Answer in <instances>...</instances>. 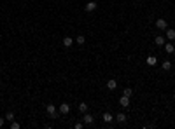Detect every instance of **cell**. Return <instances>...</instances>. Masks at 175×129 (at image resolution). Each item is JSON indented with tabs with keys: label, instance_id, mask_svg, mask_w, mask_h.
Segmentation results:
<instances>
[{
	"label": "cell",
	"instance_id": "6da1fadb",
	"mask_svg": "<svg viewBox=\"0 0 175 129\" xmlns=\"http://www.w3.org/2000/svg\"><path fill=\"white\" fill-rule=\"evenodd\" d=\"M46 112H47V115H49V117H52V119H56V117H58L56 106H54V105H51V103H49V105L46 106Z\"/></svg>",
	"mask_w": 175,
	"mask_h": 129
},
{
	"label": "cell",
	"instance_id": "7a4b0ae2",
	"mask_svg": "<svg viewBox=\"0 0 175 129\" xmlns=\"http://www.w3.org/2000/svg\"><path fill=\"white\" fill-rule=\"evenodd\" d=\"M82 122L86 124V126H91V124L95 122V117H93V115H89V113L86 112V113L82 115Z\"/></svg>",
	"mask_w": 175,
	"mask_h": 129
},
{
	"label": "cell",
	"instance_id": "3957f363",
	"mask_svg": "<svg viewBox=\"0 0 175 129\" xmlns=\"http://www.w3.org/2000/svg\"><path fill=\"white\" fill-rule=\"evenodd\" d=\"M156 28H158V30H163V31H165V30L168 28L166 19H158V21H156Z\"/></svg>",
	"mask_w": 175,
	"mask_h": 129
},
{
	"label": "cell",
	"instance_id": "277c9868",
	"mask_svg": "<svg viewBox=\"0 0 175 129\" xmlns=\"http://www.w3.org/2000/svg\"><path fill=\"white\" fill-rule=\"evenodd\" d=\"M119 105H121L122 108H130V98L122 94V96H121V100H119Z\"/></svg>",
	"mask_w": 175,
	"mask_h": 129
},
{
	"label": "cell",
	"instance_id": "5b68a950",
	"mask_svg": "<svg viewBox=\"0 0 175 129\" xmlns=\"http://www.w3.org/2000/svg\"><path fill=\"white\" fill-rule=\"evenodd\" d=\"M96 7H98V5H96V2H87L86 5H84V11H86V12H93Z\"/></svg>",
	"mask_w": 175,
	"mask_h": 129
},
{
	"label": "cell",
	"instance_id": "8992f818",
	"mask_svg": "<svg viewBox=\"0 0 175 129\" xmlns=\"http://www.w3.org/2000/svg\"><path fill=\"white\" fill-rule=\"evenodd\" d=\"M68 112H70V105L68 103H61V105H60V113H61V115H67Z\"/></svg>",
	"mask_w": 175,
	"mask_h": 129
},
{
	"label": "cell",
	"instance_id": "52a82bcc",
	"mask_svg": "<svg viewBox=\"0 0 175 129\" xmlns=\"http://www.w3.org/2000/svg\"><path fill=\"white\" fill-rule=\"evenodd\" d=\"M165 35H166L168 40H173V38H175V30L173 28H166V30H165Z\"/></svg>",
	"mask_w": 175,
	"mask_h": 129
},
{
	"label": "cell",
	"instance_id": "ba28073f",
	"mask_svg": "<svg viewBox=\"0 0 175 129\" xmlns=\"http://www.w3.org/2000/svg\"><path fill=\"white\" fill-rule=\"evenodd\" d=\"M102 119H103L105 122H112V120H114V115H112L110 112H105L103 115H102Z\"/></svg>",
	"mask_w": 175,
	"mask_h": 129
},
{
	"label": "cell",
	"instance_id": "9c48e42d",
	"mask_svg": "<svg viewBox=\"0 0 175 129\" xmlns=\"http://www.w3.org/2000/svg\"><path fill=\"white\" fill-rule=\"evenodd\" d=\"M126 119H128V117H126V115H124L122 112H121V113H117V115H116V120H117V122H119V124H124V122H126Z\"/></svg>",
	"mask_w": 175,
	"mask_h": 129
},
{
	"label": "cell",
	"instance_id": "30bf717a",
	"mask_svg": "<svg viewBox=\"0 0 175 129\" xmlns=\"http://www.w3.org/2000/svg\"><path fill=\"white\" fill-rule=\"evenodd\" d=\"M116 87H117V82H116V79H110V80L107 82V89H110V91H114Z\"/></svg>",
	"mask_w": 175,
	"mask_h": 129
},
{
	"label": "cell",
	"instance_id": "8fae6325",
	"mask_svg": "<svg viewBox=\"0 0 175 129\" xmlns=\"http://www.w3.org/2000/svg\"><path fill=\"white\" fill-rule=\"evenodd\" d=\"M163 47H165V51H166L168 54H172V53L175 51V47H173V44H172V42H168V44H165Z\"/></svg>",
	"mask_w": 175,
	"mask_h": 129
},
{
	"label": "cell",
	"instance_id": "7c38bea8",
	"mask_svg": "<svg viewBox=\"0 0 175 129\" xmlns=\"http://www.w3.org/2000/svg\"><path fill=\"white\" fill-rule=\"evenodd\" d=\"M147 64H149V66H154V64L158 63V58L156 56H149V58H147V61H145Z\"/></svg>",
	"mask_w": 175,
	"mask_h": 129
},
{
	"label": "cell",
	"instance_id": "4fadbf2b",
	"mask_svg": "<svg viewBox=\"0 0 175 129\" xmlns=\"http://www.w3.org/2000/svg\"><path fill=\"white\" fill-rule=\"evenodd\" d=\"M154 42H156V46H165V37L158 35L156 38H154Z\"/></svg>",
	"mask_w": 175,
	"mask_h": 129
},
{
	"label": "cell",
	"instance_id": "5bb4252c",
	"mask_svg": "<svg viewBox=\"0 0 175 129\" xmlns=\"http://www.w3.org/2000/svg\"><path fill=\"white\" fill-rule=\"evenodd\" d=\"M72 44H74V40H72L70 37H65L63 38V46L65 47H72Z\"/></svg>",
	"mask_w": 175,
	"mask_h": 129
},
{
	"label": "cell",
	"instance_id": "9a60e30c",
	"mask_svg": "<svg viewBox=\"0 0 175 129\" xmlns=\"http://www.w3.org/2000/svg\"><path fill=\"white\" fill-rule=\"evenodd\" d=\"M161 66H163V70H172V61H163V64H161Z\"/></svg>",
	"mask_w": 175,
	"mask_h": 129
},
{
	"label": "cell",
	"instance_id": "2e32d148",
	"mask_svg": "<svg viewBox=\"0 0 175 129\" xmlns=\"http://www.w3.org/2000/svg\"><path fill=\"white\" fill-rule=\"evenodd\" d=\"M79 110H81L82 113H86L87 112V103H79Z\"/></svg>",
	"mask_w": 175,
	"mask_h": 129
},
{
	"label": "cell",
	"instance_id": "e0dca14e",
	"mask_svg": "<svg viewBox=\"0 0 175 129\" xmlns=\"http://www.w3.org/2000/svg\"><path fill=\"white\" fill-rule=\"evenodd\" d=\"M5 120H11V122L14 120V113H12V112H7L5 113Z\"/></svg>",
	"mask_w": 175,
	"mask_h": 129
},
{
	"label": "cell",
	"instance_id": "ac0fdd59",
	"mask_svg": "<svg viewBox=\"0 0 175 129\" xmlns=\"http://www.w3.org/2000/svg\"><path fill=\"white\" fill-rule=\"evenodd\" d=\"M75 42H77V44H79V46H82V44L86 42V38H84V37H82V35H79V37H77V38H75Z\"/></svg>",
	"mask_w": 175,
	"mask_h": 129
},
{
	"label": "cell",
	"instance_id": "d6986e66",
	"mask_svg": "<svg viewBox=\"0 0 175 129\" xmlns=\"http://www.w3.org/2000/svg\"><path fill=\"white\" fill-rule=\"evenodd\" d=\"M122 94H124V96H128V98H130V96H131V94H133V89H124V91H122Z\"/></svg>",
	"mask_w": 175,
	"mask_h": 129
},
{
	"label": "cell",
	"instance_id": "ffe728a7",
	"mask_svg": "<svg viewBox=\"0 0 175 129\" xmlns=\"http://www.w3.org/2000/svg\"><path fill=\"white\" fill-rule=\"evenodd\" d=\"M11 127H12V129H19V124H18V122H14V120H12V124H11Z\"/></svg>",
	"mask_w": 175,
	"mask_h": 129
},
{
	"label": "cell",
	"instance_id": "44dd1931",
	"mask_svg": "<svg viewBox=\"0 0 175 129\" xmlns=\"http://www.w3.org/2000/svg\"><path fill=\"white\" fill-rule=\"evenodd\" d=\"M82 127H84V122H77L75 124V129H82Z\"/></svg>",
	"mask_w": 175,
	"mask_h": 129
},
{
	"label": "cell",
	"instance_id": "7402d4cb",
	"mask_svg": "<svg viewBox=\"0 0 175 129\" xmlns=\"http://www.w3.org/2000/svg\"><path fill=\"white\" fill-rule=\"evenodd\" d=\"M4 122H5V117H0V127L4 126Z\"/></svg>",
	"mask_w": 175,
	"mask_h": 129
}]
</instances>
